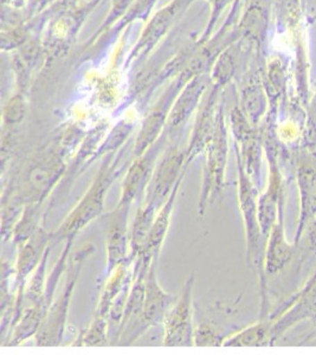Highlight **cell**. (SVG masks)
Instances as JSON below:
<instances>
[{
    "instance_id": "cell-31",
    "label": "cell",
    "mask_w": 316,
    "mask_h": 355,
    "mask_svg": "<svg viewBox=\"0 0 316 355\" xmlns=\"http://www.w3.org/2000/svg\"><path fill=\"white\" fill-rule=\"evenodd\" d=\"M225 338L219 333L218 329L210 322H202L195 326V346L198 347H212V346H223Z\"/></svg>"
},
{
    "instance_id": "cell-34",
    "label": "cell",
    "mask_w": 316,
    "mask_h": 355,
    "mask_svg": "<svg viewBox=\"0 0 316 355\" xmlns=\"http://www.w3.org/2000/svg\"><path fill=\"white\" fill-rule=\"evenodd\" d=\"M309 245L316 252V222H314L309 230Z\"/></svg>"
},
{
    "instance_id": "cell-12",
    "label": "cell",
    "mask_w": 316,
    "mask_h": 355,
    "mask_svg": "<svg viewBox=\"0 0 316 355\" xmlns=\"http://www.w3.org/2000/svg\"><path fill=\"white\" fill-rule=\"evenodd\" d=\"M193 0H172L159 10L155 16L147 23L146 28L142 31L138 43L134 46L130 53V61H135L145 57L159 44L166 33L170 31L172 25L175 24L179 15L185 11V8Z\"/></svg>"
},
{
    "instance_id": "cell-1",
    "label": "cell",
    "mask_w": 316,
    "mask_h": 355,
    "mask_svg": "<svg viewBox=\"0 0 316 355\" xmlns=\"http://www.w3.org/2000/svg\"><path fill=\"white\" fill-rule=\"evenodd\" d=\"M127 145L118 153L105 155L98 173L93 179L85 196L80 199L78 205L73 207L57 230L50 232L51 245L65 242L70 237H76L85 227L96 218H100L105 211L107 193L114 182L126 173L128 162H126Z\"/></svg>"
},
{
    "instance_id": "cell-13",
    "label": "cell",
    "mask_w": 316,
    "mask_h": 355,
    "mask_svg": "<svg viewBox=\"0 0 316 355\" xmlns=\"http://www.w3.org/2000/svg\"><path fill=\"white\" fill-rule=\"evenodd\" d=\"M51 245V236L40 226L33 237L19 246V252L15 264V277H16V301L19 304H25V289L28 277H31L33 271L41 262L42 257L46 249Z\"/></svg>"
},
{
    "instance_id": "cell-18",
    "label": "cell",
    "mask_w": 316,
    "mask_h": 355,
    "mask_svg": "<svg viewBox=\"0 0 316 355\" xmlns=\"http://www.w3.org/2000/svg\"><path fill=\"white\" fill-rule=\"evenodd\" d=\"M185 175L179 179L177 185L170 194V197L166 202H164V205L160 207L158 214L155 216V223L152 225L148 242H147L146 249L141 254H147L153 259H158L159 254L161 251L164 242L166 239L168 230H170V222H172V214L175 212V202H177V197H178L179 191L182 187V182Z\"/></svg>"
},
{
    "instance_id": "cell-17",
    "label": "cell",
    "mask_w": 316,
    "mask_h": 355,
    "mask_svg": "<svg viewBox=\"0 0 316 355\" xmlns=\"http://www.w3.org/2000/svg\"><path fill=\"white\" fill-rule=\"evenodd\" d=\"M134 262L130 259L116 266L110 274H108V279L105 282L103 291L100 295L98 308L95 315L108 319L110 309L113 307L114 302L123 291L132 288L134 281Z\"/></svg>"
},
{
    "instance_id": "cell-28",
    "label": "cell",
    "mask_w": 316,
    "mask_h": 355,
    "mask_svg": "<svg viewBox=\"0 0 316 355\" xmlns=\"http://www.w3.org/2000/svg\"><path fill=\"white\" fill-rule=\"evenodd\" d=\"M234 73H235L234 57L229 50H224L217 55L215 61L212 63L210 82L213 85V88L220 90L224 85L231 81Z\"/></svg>"
},
{
    "instance_id": "cell-9",
    "label": "cell",
    "mask_w": 316,
    "mask_h": 355,
    "mask_svg": "<svg viewBox=\"0 0 316 355\" xmlns=\"http://www.w3.org/2000/svg\"><path fill=\"white\" fill-rule=\"evenodd\" d=\"M157 261L158 259H155L152 262L150 270L147 272L146 294H145L143 309H142L139 322L137 323V326L127 340L126 346L135 343L150 328L162 326L167 311H170V308L178 299L175 295L167 293L159 282L158 276H157Z\"/></svg>"
},
{
    "instance_id": "cell-25",
    "label": "cell",
    "mask_w": 316,
    "mask_h": 355,
    "mask_svg": "<svg viewBox=\"0 0 316 355\" xmlns=\"http://www.w3.org/2000/svg\"><path fill=\"white\" fill-rule=\"evenodd\" d=\"M107 345H110L109 322L108 319L98 315L94 316L89 326L82 329L75 343H71L73 347H95Z\"/></svg>"
},
{
    "instance_id": "cell-29",
    "label": "cell",
    "mask_w": 316,
    "mask_h": 355,
    "mask_svg": "<svg viewBox=\"0 0 316 355\" xmlns=\"http://www.w3.org/2000/svg\"><path fill=\"white\" fill-rule=\"evenodd\" d=\"M267 16L264 12V8L260 5H252L247 8L245 16L243 17L240 28L247 36L254 37L256 40L262 38L265 28H267Z\"/></svg>"
},
{
    "instance_id": "cell-11",
    "label": "cell",
    "mask_w": 316,
    "mask_h": 355,
    "mask_svg": "<svg viewBox=\"0 0 316 355\" xmlns=\"http://www.w3.org/2000/svg\"><path fill=\"white\" fill-rule=\"evenodd\" d=\"M183 87L184 85L175 78L172 85L166 89V92L162 94V96L159 98V101L150 110V113L145 116L141 128L134 140L133 157L141 155L161 137L166 130L170 110Z\"/></svg>"
},
{
    "instance_id": "cell-21",
    "label": "cell",
    "mask_w": 316,
    "mask_h": 355,
    "mask_svg": "<svg viewBox=\"0 0 316 355\" xmlns=\"http://www.w3.org/2000/svg\"><path fill=\"white\" fill-rule=\"evenodd\" d=\"M105 127L107 125H98V128H95L85 135L80 148L75 153V159L71 162V165L69 168H67V173H65L67 182H73L75 178L83 173L85 168L93 164L96 150L101 145L102 140L105 139Z\"/></svg>"
},
{
    "instance_id": "cell-2",
    "label": "cell",
    "mask_w": 316,
    "mask_h": 355,
    "mask_svg": "<svg viewBox=\"0 0 316 355\" xmlns=\"http://www.w3.org/2000/svg\"><path fill=\"white\" fill-rule=\"evenodd\" d=\"M67 173L64 154L58 144L37 152L25 168L13 196L24 205L43 204Z\"/></svg>"
},
{
    "instance_id": "cell-24",
    "label": "cell",
    "mask_w": 316,
    "mask_h": 355,
    "mask_svg": "<svg viewBox=\"0 0 316 355\" xmlns=\"http://www.w3.org/2000/svg\"><path fill=\"white\" fill-rule=\"evenodd\" d=\"M50 245L46 251H45L41 262L36 268V270L33 271V274L30 277L26 289H25V303H30V306H43V307L49 311V308L45 306V289H46V266L49 261L50 251H51ZM26 307V306H25Z\"/></svg>"
},
{
    "instance_id": "cell-27",
    "label": "cell",
    "mask_w": 316,
    "mask_h": 355,
    "mask_svg": "<svg viewBox=\"0 0 316 355\" xmlns=\"http://www.w3.org/2000/svg\"><path fill=\"white\" fill-rule=\"evenodd\" d=\"M41 204H28L25 205L21 218L17 222L12 232V241L18 248L33 237L40 227L41 219Z\"/></svg>"
},
{
    "instance_id": "cell-4",
    "label": "cell",
    "mask_w": 316,
    "mask_h": 355,
    "mask_svg": "<svg viewBox=\"0 0 316 355\" xmlns=\"http://www.w3.org/2000/svg\"><path fill=\"white\" fill-rule=\"evenodd\" d=\"M204 155H205V162H204L202 191H200L198 205V212L200 216H204L207 206L213 204L217 198L222 196L224 186H225L229 145H227V121L224 116L222 103L219 105L215 135Z\"/></svg>"
},
{
    "instance_id": "cell-19",
    "label": "cell",
    "mask_w": 316,
    "mask_h": 355,
    "mask_svg": "<svg viewBox=\"0 0 316 355\" xmlns=\"http://www.w3.org/2000/svg\"><path fill=\"white\" fill-rule=\"evenodd\" d=\"M297 186L300 193V217L296 243L300 241L304 227L316 214V172L310 166L302 165L297 168Z\"/></svg>"
},
{
    "instance_id": "cell-20",
    "label": "cell",
    "mask_w": 316,
    "mask_h": 355,
    "mask_svg": "<svg viewBox=\"0 0 316 355\" xmlns=\"http://www.w3.org/2000/svg\"><path fill=\"white\" fill-rule=\"evenodd\" d=\"M159 210L160 209L155 206L140 202L130 231V259L132 262L140 257L146 249L152 225L155 223V216Z\"/></svg>"
},
{
    "instance_id": "cell-6",
    "label": "cell",
    "mask_w": 316,
    "mask_h": 355,
    "mask_svg": "<svg viewBox=\"0 0 316 355\" xmlns=\"http://www.w3.org/2000/svg\"><path fill=\"white\" fill-rule=\"evenodd\" d=\"M195 274L185 281L182 294L167 311L162 322V345L166 347L195 346V320H193V289Z\"/></svg>"
},
{
    "instance_id": "cell-14",
    "label": "cell",
    "mask_w": 316,
    "mask_h": 355,
    "mask_svg": "<svg viewBox=\"0 0 316 355\" xmlns=\"http://www.w3.org/2000/svg\"><path fill=\"white\" fill-rule=\"evenodd\" d=\"M207 89L205 75H199L187 82L175 98L167 121V137H175L187 125L191 116L198 110L199 103Z\"/></svg>"
},
{
    "instance_id": "cell-3",
    "label": "cell",
    "mask_w": 316,
    "mask_h": 355,
    "mask_svg": "<svg viewBox=\"0 0 316 355\" xmlns=\"http://www.w3.org/2000/svg\"><path fill=\"white\" fill-rule=\"evenodd\" d=\"M94 251H95V248L91 244H87V245L82 246L81 249L73 254V261L70 262L68 270H67L68 277L65 281L64 288H63L61 295L58 296V299L53 300V304L46 314L41 329L35 336L36 346L56 347L61 345L63 336H64L73 291H75V287L80 279L82 266Z\"/></svg>"
},
{
    "instance_id": "cell-5",
    "label": "cell",
    "mask_w": 316,
    "mask_h": 355,
    "mask_svg": "<svg viewBox=\"0 0 316 355\" xmlns=\"http://www.w3.org/2000/svg\"><path fill=\"white\" fill-rule=\"evenodd\" d=\"M237 170H238V204L239 211L242 214L245 241H247V264L256 268L261 276V286L264 287V257L262 254L261 239L263 237L258 222V187L252 182L247 172L244 170L243 164L237 155Z\"/></svg>"
},
{
    "instance_id": "cell-22",
    "label": "cell",
    "mask_w": 316,
    "mask_h": 355,
    "mask_svg": "<svg viewBox=\"0 0 316 355\" xmlns=\"http://www.w3.org/2000/svg\"><path fill=\"white\" fill-rule=\"evenodd\" d=\"M272 341V322L258 321L227 336L224 347H263Z\"/></svg>"
},
{
    "instance_id": "cell-7",
    "label": "cell",
    "mask_w": 316,
    "mask_h": 355,
    "mask_svg": "<svg viewBox=\"0 0 316 355\" xmlns=\"http://www.w3.org/2000/svg\"><path fill=\"white\" fill-rule=\"evenodd\" d=\"M186 170V148H180L178 145L165 148L141 202L160 209Z\"/></svg>"
},
{
    "instance_id": "cell-8",
    "label": "cell",
    "mask_w": 316,
    "mask_h": 355,
    "mask_svg": "<svg viewBox=\"0 0 316 355\" xmlns=\"http://www.w3.org/2000/svg\"><path fill=\"white\" fill-rule=\"evenodd\" d=\"M167 137L164 132L158 141L150 146L141 155L133 157V162L128 166L121 185V194L119 205H130L137 200L141 202L153 177L155 167L162 152L165 150Z\"/></svg>"
},
{
    "instance_id": "cell-30",
    "label": "cell",
    "mask_w": 316,
    "mask_h": 355,
    "mask_svg": "<svg viewBox=\"0 0 316 355\" xmlns=\"http://www.w3.org/2000/svg\"><path fill=\"white\" fill-rule=\"evenodd\" d=\"M28 110V103H26V97L24 92H18L15 94L8 103L4 105L3 110V122L4 125L13 127V125H19L24 120Z\"/></svg>"
},
{
    "instance_id": "cell-16",
    "label": "cell",
    "mask_w": 316,
    "mask_h": 355,
    "mask_svg": "<svg viewBox=\"0 0 316 355\" xmlns=\"http://www.w3.org/2000/svg\"><path fill=\"white\" fill-rule=\"evenodd\" d=\"M267 249L264 254V272L275 275L282 270L292 259L294 246L287 241L283 225V206L279 218L267 234Z\"/></svg>"
},
{
    "instance_id": "cell-15",
    "label": "cell",
    "mask_w": 316,
    "mask_h": 355,
    "mask_svg": "<svg viewBox=\"0 0 316 355\" xmlns=\"http://www.w3.org/2000/svg\"><path fill=\"white\" fill-rule=\"evenodd\" d=\"M218 89L213 88L207 103L198 113L195 127L192 130L190 142L186 147V167H188L195 157L207 152L213 139L220 105V103H218Z\"/></svg>"
},
{
    "instance_id": "cell-26",
    "label": "cell",
    "mask_w": 316,
    "mask_h": 355,
    "mask_svg": "<svg viewBox=\"0 0 316 355\" xmlns=\"http://www.w3.org/2000/svg\"><path fill=\"white\" fill-rule=\"evenodd\" d=\"M134 127L135 125L133 122L128 120H121L114 125L109 133L107 134L105 139L102 140L101 145L94 157V162L103 155L105 157L108 154L118 153L119 150H121L127 145V142L130 141Z\"/></svg>"
},
{
    "instance_id": "cell-10",
    "label": "cell",
    "mask_w": 316,
    "mask_h": 355,
    "mask_svg": "<svg viewBox=\"0 0 316 355\" xmlns=\"http://www.w3.org/2000/svg\"><path fill=\"white\" fill-rule=\"evenodd\" d=\"M130 205H116L102 217L105 227V272L112 271L130 259V227L128 226Z\"/></svg>"
},
{
    "instance_id": "cell-32",
    "label": "cell",
    "mask_w": 316,
    "mask_h": 355,
    "mask_svg": "<svg viewBox=\"0 0 316 355\" xmlns=\"http://www.w3.org/2000/svg\"><path fill=\"white\" fill-rule=\"evenodd\" d=\"M207 1L211 5L210 21H209V24H207V28L204 31L202 40L199 41V45H203L204 43H207L211 33H212V30L215 28L216 21L218 19L220 13H222V11H223L227 3H229V0H207Z\"/></svg>"
},
{
    "instance_id": "cell-33",
    "label": "cell",
    "mask_w": 316,
    "mask_h": 355,
    "mask_svg": "<svg viewBox=\"0 0 316 355\" xmlns=\"http://www.w3.org/2000/svg\"><path fill=\"white\" fill-rule=\"evenodd\" d=\"M308 128L310 133L316 134V94L309 110Z\"/></svg>"
},
{
    "instance_id": "cell-23",
    "label": "cell",
    "mask_w": 316,
    "mask_h": 355,
    "mask_svg": "<svg viewBox=\"0 0 316 355\" xmlns=\"http://www.w3.org/2000/svg\"><path fill=\"white\" fill-rule=\"evenodd\" d=\"M247 120L254 127L261 121L267 110V96L257 78H250L240 92V107Z\"/></svg>"
}]
</instances>
